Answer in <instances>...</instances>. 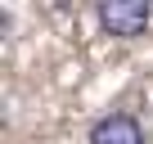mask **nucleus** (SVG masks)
Wrapping results in <instances>:
<instances>
[{
    "instance_id": "f257e3e1",
    "label": "nucleus",
    "mask_w": 153,
    "mask_h": 144,
    "mask_svg": "<svg viewBox=\"0 0 153 144\" xmlns=\"http://www.w3.org/2000/svg\"><path fill=\"white\" fill-rule=\"evenodd\" d=\"M95 18H99V27H104L108 36H117V41H135V36L149 32V23H153V5H149V0H99Z\"/></svg>"
},
{
    "instance_id": "f03ea898",
    "label": "nucleus",
    "mask_w": 153,
    "mask_h": 144,
    "mask_svg": "<svg viewBox=\"0 0 153 144\" xmlns=\"http://www.w3.org/2000/svg\"><path fill=\"white\" fill-rule=\"evenodd\" d=\"M86 140H90V144H144V126H140V117H131V113H104V117L90 126Z\"/></svg>"
}]
</instances>
